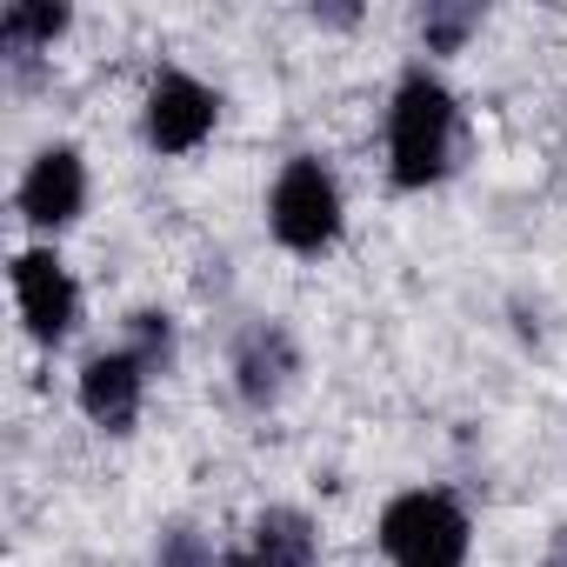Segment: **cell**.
<instances>
[{
  "mask_svg": "<svg viewBox=\"0 0 567 567\" xmlns=\"http://www.w3.org/2000/svg\"><path fill=\"white\" fill-rule=\"evenodd\" d=\"M374 540L394 567H467L474 554V520L447 487H408L381 507Z\"/></svg>",
  "mask_w": 567,
  "mask_h": 567,
  "instance_id": "cell-3",
  "label": "cell"
},
{
  "mask_svg": "<svg viewBox=\"0 0 567 567\" xmlns=\"http://www.w3.org/2000/svg\"><path fill=\"white\" fill-rule=\"evenodd\" d=\"M147 381H154V374L141 368L134 348H101V354H87L81 374H74V408H81L101 434H134L141 401H147Z\"/></svg>",
  "mask_w": 567,
  "mask_h": 567,
  "instance_id": "cell-8",
  "label": "cell"
},
{
  "mask_svg": "<svg viewBox=\"0 0 567 567\" xmlns=\"http://www.w3.org/2000/svg\"><path fill=\"white\" fill-rule=\"evenodd\" d=\"M474 28H481V8H474V0H427V8H421V41H427V54H461Z\"/></svg>",
  "mask_w": 567,
  "mask_h": 567,
  "instance_id": "cell-12",
  "label": "cell"
},
{
  "mask_svg": "<svg viewBox=\"0 0 567 567\" xmlns=\"http://www.w3.org/2000/svg\"><path fill=\"white\" fill-rule=\"evenodd\" d=\"M227 368H234L240 408L274 414L280 401L295 394V381H301V348H295V334L280 328V321H254V328L234 334V361Z\"/></svg>",
  "mask_w": 567,
  "mask_h": 567,
  "instance_id": "cell-7",
  "label": "cell"
},
{
  "mask_svg": "<svg viewBox=\"0 0 567 567\" xmlns=\"http://www.w3.org/2000/svg\"><path fill=\"white\" fill-rule=\"evenodd\" d=\"M154 567H220V560H214V540L194 520H167L161 540H154Z\"/></svg>",
  "mask_w": 567,
  "mask_h": 567,
  "instance_id": "cell-13",
  "label": "cell"
},
{
  "mask_svg": "<svg viewBox=\"0 0 567 567\" xmlns=\"http://www.w3.org/2000/svg\"><path fill=\"white\" fill-rule=\"evenodd\" d=\"M68 28H74L68 0H8V8H0V41L14 54H48Z\"/></svg>",
  "mask_w": 567,
  "mask_h": 567,
  "instance_id": "cell-10",
  "label": "cell"
},
{
  "mask_svg": "<svg viewBox=\"0 0 567 567\" xmlns=\"http://www.w3.org/2000/svg\"><path fill=\"white\" fill-rule=\"evenodd\" d=\"M121 348H134L147 374H167V368H174V354H181L174 315H161V308H134V315H127V341H121Z\"/></svg>",
  "mask_w": 567,
  "mask_h": 567,
  "instance_id": "cell-11",
  "label": "cell"
},
{
  "mask_svg": "<svg viewBox=\"0 0 567 567\" xmlns=\"http://www.w3.org/2000/svg\"><path fill=\"white\" fill-rule=\"evenodd\" d=\"M220 567H260V560H254V554H247V547H240V554H227V560H220Z\"/></svg>",
  "mask_w": 567,
  "mask_h": 567,
  "instance_id": "cell-14",
  "label": "cell"
},
{
  "mask_svg": "<svg viewBox=\"0 0 567 567\" xmlns=\"http://www.w3.org/2000/svg\"><path fill=\"white\" fill-rule=\"evenodd\" d=\"M461 147V101L434 68H408L388 101V181L401 194H427L447 181Z\"/></svg>",
  "mask_w": 567,
  "mask_h": 567,
  "instance_id": "cell-1",
  "label": "cell"
},
{
  "mask_svg": "<svg viewBox=\"0 0 567 567\" xmlns=\"http://www.w3.org/2000/svg\"><path fill=\"white\" fill-rule=\"evenodd\" d=\"M247 554L260 567H321V534L301 507H260L247 527Z\"/></svg>",
  "mask_w": 567,
  "mask_h": 567,
  "instance_id": "cell-9",
  "label": "cell"
},
{
  "mask_svg": "<svg viewBox=\"0 0 567 567\" xmlns=\"http://www.w3.org/2000/svg\"><path fill=\"white\" fill-rule=\"evenodd\" d=\"M8 280H14V315L41 348H61L81 328V280L68 274V260L54 247H21Z\"/></svg>",
  "mask_w": 567,
  "mask_h": 567,
  "instance_id": "cell-5",
  "label": "cell"
},
{
  "mask_svg": "<svg viewBox=\"0 0 567 567\" xmlns=\"http://www.w3.org/2000/svg\"><path fill=\"white\" fill-rule=\"evenodd\" d=\"M267 234L288 254H301V260H321V254L341 247L348 200H341V181H334V167L321 154H295L274 174V187H267Z\"/></svg>",
  "mask_w": 567,
  "mask_h": 567,
  "instance_id": "cell-2",
  "label": "cell"
},
{
  "mask_svg": "<svg viewBox=\"0 0 567 567\" xmlns=\"http://www.w3.org/2000/svg\"><path fill=\"white\" fill-rule=\"evenodd\" d=\"M214 127H220V94H214L200 74H187V68H161V74L147 81V94H141V134H147L154 154L181 161V154L207 147Z\"/></svg>",
  "mask_w": 567,
  "mask_h": 567,
  "instance_id": "cell-4",
  "label": "cell"
},
{
  "mask_svg": "<svg viewBox=\"0 0 567 567\" xmlns=\"http://www.w3.org/2000/svg\"><path fill=\"white\" fill-rule=\"evenodd\" d=\"M14 207H21V220H28L34 234L74 227V220L87 214V161H81V147H68V141L41 147V154L28 161L21 187H14Z\"/></svg>",
  "mask_w": 567,
  "mask_h": 567,
  "instance_id": "cell-6",
  "label": "cell"
}]
</instances>
